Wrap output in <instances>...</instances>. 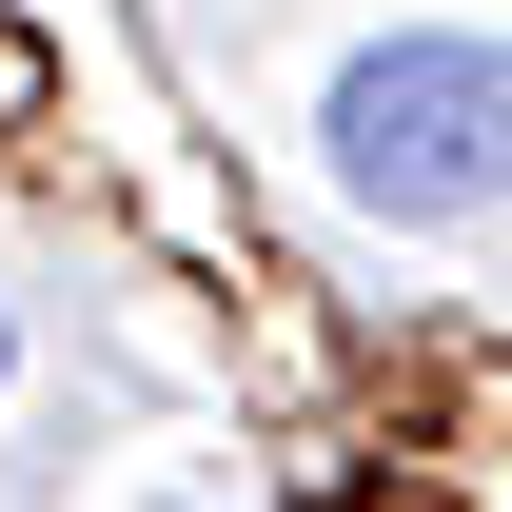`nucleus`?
I'll list each match as a JSON object with an SVG mask.
<instances>
[{"instance_id":"f257e3e1","label":"nucleus","mask_w":512,"mask_h":512,"mask_svg":"<svg viewBox=\"0 0 512 512\" xmlns=\"http://www.w3.org/2000/svg\"><path fill=\"white\" fill-rule=\"evenodd\" d=\"M335 197L355 217H473L512 197V40H375V60H335Z\"/></svg>"}]
</instances>
